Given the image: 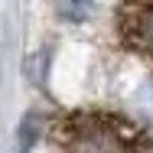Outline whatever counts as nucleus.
Masks as SVG:
<instances>
[{
    "label": "nucleus",
    "instance_id": "f257e3e1",
    "mask_svg": "<svg viewBox=\"0 0 153 153\" xmlns=\"http://www.w3.org/2000/svg\"><path fill=\"white\" fill-rule=\"evenodd\" d=\"M52 153H153L143 124L111 108H75L49 124Z\"/></svg>",
    "mask_w": 153,
    "mask_h": 153
},
{
    "label": "nucleus",
    "instance_id": "f03ea898",
    "mask_svg": "<svg viewBox=\"0 0 153 153\" xmlns=\"http://www.w3.org/2000/svg\"><path fill=\"white\" fill-rule=\"evenodd\" d=\"M114 33L127 52L153 62V0H121L114 10Z\"/></svg>",
    "mask_w": 153,
    "mask_h": 153
},
{
    "label": "nucleus",
    "instance_id": "7ed1b4c3",
    "mask_svg": "<svg viewBox=\"0 0 153 153\" xmlns=\"http://www.w3.org/2000/svg\"><path fill=\"white\" fill-rule=\"evenodd\" d=\"M39 127H42V117L30 111L23 121H20V130H16V153H30L33 143L39 140Z\"/></svg>",
    "mask_w": 153,
    "mask_h": 153
},
{
    "label": "nucleus",
    "instance_id": "20e7f679",
    "mask_svg": "<svg viewBox=\"0 0 153 153\" xmlns=\"http://www.w3.org/2000/svg\"><path fill=\"white\" fill-rule=\"evenodd\" d=\"M94 10V0H59V16L65 23H85Z\"/></svg>",
    "mask_w": 153,
    "mask_h": 153
},
{
    "label": "nucleus",
    "instance_id": "39448f33",
    "mask_svg": "<svg viewBox=\"0 0 153 153\" xmlns=\"http://www.w3.org/2000/svg\"><path fill=\"white\" fill-rule=\"evenodd\" d=\"M140 104H143V114H147V124H150L153 130V78L140 88Z\"/></svg>",
    "mask_w": 153,
    "mask_h": 153
}]
</instances>
